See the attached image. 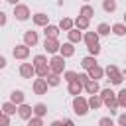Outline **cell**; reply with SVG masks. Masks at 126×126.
I'll list each match as a JSON object with an SVG mask.
<instances>
[{
  "instance_id": "obj_35",
  "label": "cell",
  "mask_w": 126,
  "mask_h": 126,
  "mask_svg": "<svg viewBox=\"0 0 126 126\" xmlns=\"http://www.w3.org/2000/svg\"><path fill=\"white\" fill-rule=\"evenodd\" d=\"M77 75H79V73H75V71H65V73H63V81L71 83V81H75V79H77Z\"/></svg>"
},
{
  "instance_id": "obj_1",
  "label": "cell",
  "mask_w": 126,
  "mask_h": 126,
  "mask_svg": "<svg viewBox=\"0 0 126 126\" xmlns=\"http://www.w3.org/2000/svg\"><path fill=\"white\" fill-rule=\"evenodd\" d=\"M100 98H102V102H104V106L110 110V114H116L118 112V100H116V93L112 91V89H100Z\"/></svg>"
},
{
  "instance_id": "obj_43",
  "label": "cell",
  "mask_w": 126,
  "mask_h": 126,
  "mask_svg": "<svg viewBox=\"0 0 126 126\" xmlns=\"http://www.w3.org/2000/svg\"><path fill=\"white\" fill-rule=\"evenodd\" d=\"M118 126H126V112H122V114H118Z\"/></svg>"
},
{
  "instance_id": "obj_40",
  "label": "cell",
  "mask_w": 126,
  "mask_h": 126,
  "mask_svg": "<svg viewBox=\"0 0 126 126\" xmlns=\"http://www.w3.org/2000/svg\"><path fill=\"white\" fill-rule=\"evenodd\" d=\"M77 79H79L83 85H87V83L91 81V77H89V73H87V71H85V73H79V75H77Z\"/></svg>"
},
{
  "instance_id": "obj_19",
  "label": "cell",
  "mask_w": 126,
  "mask_h": 126,
  "mask_svg": "<svg viewBox=\"0 0 126 126\" xmlns=\"http://www.w3.org/2000/svg\"><path fill=\"white\" fill-rule=\"evenodd\" d=\"M73 28H75V20H71V18H67V16H63V18L59 20V30L69 32V30H73Z\"/></svg>"
},
{
  "instance_id": "obj_52",
  "label": "cell",
  "mask_w": 126,
  "mask_h": 126,
  "mask_svg": "<svg viewBox=\"0 0 126 126\" xmlns=\"http://www.w3.org/2000/svg\"><path fill=\"white\" fill-rule=\"evenodd\" d=\"M124 63H126V61H124Z\"/></svg>"
},
{
  "instance_id": "obj_11",
  "label": "cell",
  "mask_w": 126,
  "mask_h": 126,
  "mask_svg": "<svg viewBox=\"0 0 126 126\" xmlns=\"http://www.w3.org/2000/svg\"><path fill=\"white\" fill-rule=\"evenodd\" d=\"M20 75H22L24 79L35 77V67H33V63H22V65H20Z\"/></svg>"
},
{
  "instance_id": "obj_48",
  "label": "cell",
  "mask_w": 126,
  "mask_h": 126,
  "mask_svg": "<svg viewBox=\"0 0 126 126\" xmlns=\"http://www.w3.org/2000/svg\"><path fill=\"white\" fill-rule=\"evenodd\" d=\"M124 24H126V12H124Z\"/></svg>"
},
{
  "instance_id": "obj_13",
  "label": "cell",
  "mask_w": 126,
  "mask_h": 126,
  "mask_svg": "<svg viewBox=\"0 0 126 126\" xmlns=\"http://www.w3.org/2000/svg\"><path fill=\"white\" fill-rule=\"evenodd\" d=\"M75 43H71V41H67V43H61V47H59V55H63L65 59L67 57H73L75 55V47H73Z\"/></svg>"
},
{
  "instance_id": "obj_47",
  "label": "cell",
  "mask_w": 126,
  "mask_h": 126,
  "mask_svg": "<svg viewBox=\"0 0 126 126\" xmlns=\"http://www.w3.org/2000/svg\"><path fill=\"white\" fill-rule=\"evenodd\" d=\"M8 4H12V6H16V4H20V0H6Z\"/></svg>"
},
{
  "instance_id": "obj_37",
  "label": "cell",
  "mask_w": 126,
  "mask_h": 126,
  "mask_svg": "<svg viewBox=\"0 0 126 126\" xmlns=\"http://www.w3.org/2000/svg\"><path fill=\"white\" fill-rule=\"evenodd\" d=\"M28 126H43V118H39V116H32V118L28 120Z\"/></svg>"
},
{
  "instance_id": "obj_14",
  "label": "cell",
  "mask_w": 126,
  "mask_h": 126,
  "mask_svg": "<svg viewBox=\"0 0 126 126\" xmlns=\"http://www.w3.org/2000/svg\"><path fill=\"white\" fill-rule=\"evenodd\" d=\"M10 100L14 102V104H24L26 102V94H24V91H20V89H14L12 93H10Z\"/></svg>"
},
{
  "instance_id": "obj_28",
  "label": "cell",
  "mask_w": 126,
  "mask_h": 126,
  "mask_svg": "<svg viewBox=\"0 0 126 126\" xmlns=\"http://www.w3.org/2000/svg\"><path fill=\"white\" fill-rule=\"evenodd\" d=\"M112 33H114V35H118V37H122V35H126V24H124V22H118V24H112Z\"/></svg>"
},
{
  "instance_id": "obj_21",
  "label": "cell",
  "mask_w": 126,
  "mask_h": 126,
  "mask_svg": "<svg viewBox=\"0 0 126 126\" xmlns=\"http://www.w3.org/2000/svg\"><path fill=\"white\" fill-rule=\"evenodd\" d=\"M43 35H45V37H57V35H59V26L47 24V26L43 28Z\"/></svg>"
},
{
  "instance_id": "obj_32",
  "label": "cell",
  "mask_w": 126,
  "mask_h": 126,
  "mask_svg": "<svg viewBox=\"0 0 126 126\" xmlns=\"http://www.w3.org/2000/svg\"><path fill=\"white\" fill-rule=\"evenodd\" d=\"M32 63H33V67H37V65H47L49 61H47V57H45L43 53H37V55H33Z\"/></svg>"
},
{
  "instance_id": "obj_31",
  "label": "cell",
  "mask_w": 126,
  "mask_h": 126,
  "mask_svg": "<svg viewBox=\"0 0 126 126\" xmlns=\"http://www.w3.org/2000/svg\"><path fill=\"white\" fill-rule=\"evenodd\" d=\"M102 10H104L106 14L116 12V0H102Z\"/></svg>"
},
{
  "instance_id": "obj_41",
  "label": "cell",
  "mask_w": 126,
  "mask_h": 126,
  "mask_svg": "<svg viewBox=\"0 0 126 126\" xmlns=\"http://www.w3.org/2000/svg\"><path fill=\"white\" fill-rule=\"evenodd\" d=\"M0 126H10V116L8 114H0Z\"/></svg>"
},
{
  "instance_id": "obj_24",
  "label": "cell",
  "mask_w": 126,
  "mask_h": 126,
  "mask_svg": "<svg viewBox=\"0 0 126 126\" xmlns=\"http://www.w3.org/2000/svg\"><path fill=\"white\" fill-rule=\"evenodd\" d=\"M81 65H83V69H85V71H89L91 67H94V65H96V57H94V55H87V57H83V59H81Z\"/></svg>"
},
{
  "instance_id": "obj_38",
  "label": "cell",
  "mask_w": 126,
  "mask_h": 126,
  "mask_svg": "<svg viewBox=\"0 0 126 126\" xmlns=\"http://www.w3.org/2000/svg\"><path fill=\"white\" fill-rule=\"evenodd\" d=\"M98 126H114V120H112L110 116H102V118L98 120Z\"/></svg>"
},
{
  "instance_id": "obj_12",
  "label": "cell",
  "mask_w": 126,
  "mask_h": 126,
  "mask_svg": "<svg viewBox=\"0 0 126 126\" xmlns=\"http://www.w3.org/2000/svg\"><path fill=\"white\" fill-rule=\"evenodd\" d=\"M18 116L22 118V120H30L32 116H33V106H30V104H20L18 106Z\"/></svg>"
},
{
  "instance_id": "obj_30",
  "label": "cell",
  "mask_w": 126,
  "mask_h": 126,
  "mask_svg": "<svg viewBox=\"0 0 126 126\" xmlns=\"http://www.w3.org/2000/svg\"><path fill=\"white\" fill-rule=\"evenodd\" d=\"M49 73H51L49 63H47V65H37V67H35V77H43V79H45Z\"/></svg>"
},
{
  "instance_id": "obj_20",
  "label": "cell",
  "mask_w": 126,
  "mask_h": 126,
  "mask_svg": "<svg viewBox=\"0 0 126 126\" xmlns=\"http://www.w3.org/2000/svg\"><path fill=\"white\" fill-rule=\"evenodd\" d=\"M89 26H91V20L89 18H83V16H77L75 18V28H79L81 32H87Z\"/></svg>"
},
{
  "instance_id": "obj_50",
  "label": "cell",
  "mask_w": 126,
  "mask_h": 126,
  "mask_svg": "<svg viewBox=\"0 0 126 126\" xmlns=\"http://www.w3.org/2000/svg\"><path fill=\"white\" fill-rule=\"evenodd\" d=\"M83 2H87V4H89V0H83Z\"/></svg>"
},
{
  "instance_id": "obj_18",
  "label": "cell",
  "mask_w": 126,
  "mask_h": 126,
  "mask_svg": "<svg viewBox=\"0 0 126 126\" xmlns=\"http://www.w3.org/2000/svg\"><path fill=\"white\" fill-rule=\"evenodd\" d=\"M98 33L96 32H87V33H83V41L87 43V47L89 45H94V43H98Z\"/></svg>"
},
{
  "instance_id": "obj_8",
  "label": "cell",
  "mask_w": 126,
  "mask_h": 126,
  "mask_svg": "<svg viewBox=\"0 0 126 126\" xmlns=\"http://www.w3.org/2000/svg\"><path fill=\"white\" fill-rule=\"evenodd\" d=\"M67 91H69V94H73V96H79V94L85 91V85H83L79 79H75V81L67 83Z\"/></svg>"
},
{
  "instance_id": "obj_2",
  "label": "cell",
  "mask_w": 126,
  "mask_h": 126,
  "mask_svg": "<svg viewBox=\"0 0 126 126\" xmlns=\"http://www.w3.org/2000/svg\"><path fill=\"white\" fill-rule=\"evenodd\" d=\"M71 106H73V112L77 114V116H85L91 108H89V100L85 98V96H73V102H71Z\"/></svg>"
},
{
  "instance_id": "obj_44",
  "label": "cell",
  "mask_w": 126,
  "mask_h": 126,
  "mask_svg": "<svg viewBox=\"0 0 126 126\" xmlns=\"http://www.w3.org/2000/svg\"><path fill=\"white\" fill-rule=\"evenodd\" d=\"M6 65H8V61H6V57H4V55H0V69H4Z\"/></svg>"
},
{
  "instance_id": "obj_7",
  "label": "cell",
  "mask_w": 126,
  "mask_h": 126,
  "mask_svg": "<svg viewBox=\"0 0 126 126\" xmlns=\"http://www.w3.org/2000/svg\"><path fill=\"white\" fill-rule=\"evenodd\" d=\"M32 89H33V93H35V94H47L49 85H47V81H45L43 77H37V79H33Z\"/></svg>"
},
{
  "instance_id": "obj_9",
  "label": "cell",
  "mask_w": 126,
  "mask_h": 126,
  "mask_svg": "<svg viewBox=\"0 0 126 126\" xmlns=\"http://www.w3.org/2000/svg\"><path fill=\"white\" fill-rule=\"evenodd\" d=\"M32 22H33L37 28H45V26L49 24V16H47L45 12H35V14L32 16Z\"/></svg>"
},
{
  "instance_id": "obj_45",
  "label": "cell",
  "mask_w": 126,
  "mask_h": 126,
  "mask_svg": "<svg viewBox=\"0 0 126 126\" xmlns=\"http://www.w3.org/2000/svg\"><path fill=\"white\" fill-rule=\"evenodd\" d=\"M63 126H75V122H73V120H69V118H67V120H63Z\"/></svg>"
},
{
  "instance_id": "obj_10",
  "label": "cell",
  "mask_w": 126,
  "mask_h": 126,
  "mask_svg": "<svg viewBox=\"0 0 126 126\" xmlns=\"http://www.w3.org/2000/svg\"><path fill=\"white\" fill-rule=\"evenodd\" d=\"M37 41H39V35H37V32H33V30H28V32H24V43H26L28 47H33V45H37Z\"/></svg>"
},
{
  "instance_id": "obj_51",
  "label": "cell",
  "mask_w": 126,
  "mask_h": 126,
  "mask_svg": "<svg viewBox=\"0 0 126 126\" xmlns=\"http://www.w3.org/2000/svg\"><path fill=\"white\" fill-rule=\"evenodd\" d=\"M124 79H126V71H124Z\"/></svg>"
},
{
  "instance_id": "obj_33",
  "label": "cell",
  "mask_w": 126,
  "mask_h": 126,
  "mask_svg": "<svg viewBox=\"0 0 126 126\" xmlns=\"http://www.w3.org/2000/svg\"><path fill=\"white\" fill-rule=\"evenodd\" d=\"M116 100H118V106L120 108H126V89H120L116 93Z\"/></svg>"
},
{
  "instance_id": "obj_27",
  "label": "cell",
  "mask_w": 126,
  "mask_h": 126,
  "mask_svg": "<svg viewBox=\"0 0 126 126\" xmlns=\"http://www.w3.org/2000/svg\"><path fill=\"white\" fill-rule=\"evenodd\" d=\"M47 114V104H43V102H37V104H33V116H39V118H43Z\"/></svg>"
},
{
  "instance_id": "obj_26",
  "label": "cell",
  "mask_w": 126,
  "mask_h": 126,
  "mask_svg": "<svg viewBox=\"0 0 126 126\" xmlns=\"http://www.w3.org/2000/svg\"><path fill=\"white\" fill-rule=\"evenodd\" d=\"M45 81H47L49 87H59V85H61V75H57V73H49V75L45 77Z\"/></svg>"
},
{
  "instance_id": "obj_34",
  "label": "cell",
  "mask_w": 126,
  "mask_h": 126,
  "mask_svg": "<svg viewBox=\"0 0 126 126\" xmlns=\"http://www.w3.org/2000/svg\"><path fill=\"white\" fill-rule=\"evenodd\" d=\"M118 73H120V71H118V67H116V65H112V63H110V65H106V69H104V75H108V79H110V77H114V75H118Z\"/></svg>"
},
{
  "instance_id": "obj_22",
  "label": "cell",
  "mask_w": 126,
  "mask_h": 126,
  "mask_svg": "<svg viewBox=\"0 0 126 126\" xmlns=\"http://www.w3.org/2000/svg\"><path fill=\"white\" fill-rule=\"evenodd\" d=\"M85 91L89 93V94H98L100 93V85H98V81H89L87 85H85Z\"/></svg>"
},
{
  "instance_id": "obj_15",
  "label": "cell",
  "mask_w": 126,
  "mask_h": 126,
  "mask_svg": "<svg viewBox=\"0 0 126 126\" xmlns=\"http://www.w3.org/2000/svg\"><path fill=\"white\" fill-rule=\"evenodd\" d=\"M87 73H89V77H91L93 81H98V79H102V77H104V69H102L98 63H96L94 67H91Z\"/></svg>"
},
{
  "instance_id": "obj_39",
  "label": "cell",
  "mask_w": 126,
  "mask_h": 126,
  "mask_svg": "<svg viewBox=\"0 0 126 126\" xmlns=\"http://www.w3.org/2000/svg\"><path fill=\"white\" fill-rule=\"evenodd\" d=\"M87 49H89V55H94V57L100 53V45H98V43H94V45H89Z\"/></svg>"
},
{
  "instance_id": "obj_3",
  "label": "cell",
  "mask_w": 126,
  "mask_h": 126,
  "mask_svg": "<svg viewBox=\"0 0 126 126\" xmlns=\"http://www.w3.org/2000/svg\"><path fill=\"white\" fill-rule=\"evenodd\" d=\"M49 69H51V73H57V75H63L65 73V57L63 55H53L51 59H49Z\"/></svg>"
},
{
  "instance_id": "obj_25",
  "label": "cell",
  "mask_w": 126,
  "mask_h": 126,
  "mask_svg": "<svg viewBox=\"0 0 126 126\" xmlns=\"http://www.w3.org/2000/svg\"><path fill=\"white\" fill-rule=\"evenodd\" d=\"M2 112H4V114H8V116H12V114H16V112H18V104H14L12 100H8V102H4V104H2Z\"/></svg>"
},
{
  "instance_id": "obj_23",
  "label": "cell",
  "mask_w": 126,
  "mask_h": 126,
  "mask_svg": "<svg viewBox=\"0 0 126 126\" xmlns=\"http://www.w3.org/2000/svg\"><path fill=\"white\" fill-rule=\"evenodd\" d=\"M79 16H83V18H89V20H91V18L94 16V8H93L91 4H83V6H81V10H79Z\"/></svg>"
},
{
  "instance_id": "obj_5",
  "label": "cell",
  "mask_w": 126,
  "mask_h": 126,
  "mask_svg": "<svg viewBox=\"0 0 126 126\" xmlns=\"http://www.w3.org/2000/svg\"><path fill=\"white\" fill-rule=\"evenodd\" d=\"M30 16H32V12H30V8H28L26 4H16V6H14V18H16L18 22H26Z\"/></svg>"
},
{
  "instance_id": "obj_29",
  "label": "cell",
  "mask_w": 126,
  "mask_h": 126,
  "mask_svg": "<svg viewBox=\"0 0 126 126\" xmlns=\"http://www.w3.org/2000/svg\"><path fill=\"white\" fill-rule=\"evenodd\" d=\"M96 33L98 35H110L112 33V26H108L106 22H102V24L96 26Z\"/></svg>"
},
{
  "instance_id": "obj_4",
  "label": "cell",
  "mask_w": 126,
  "mask_h": 126,
  "mask_svg": "<svg viewBox=\"0 0 126 126\" xmlns=\"http://www.w3.org/2000/svg\"><path fill=\"white\" fill-rule=\"evenodd\" d=\"M59 47H61V43H59L57 37H45V39H43V49H45L49 55H57V53H59Z\"/></svg>"
},
{
  "instance_id": "obj_16",
  "label": "cell",
  "mask_w": 126,
  "mask_h": 126,
  "mask_svg": "<svg viewBox=\"0 0 126 126\" xmlns=\"http://www.w3.org/2000/svg\"><path fill=\"white\" fill-rule=\"evenodd\" d=\"M87 100H89V108H91V110H98L100 106H104V102H102L100 94H91Z\"/></svg>"
},
{
  "instance_id": "obj_46",
  "label": "cell",
  "mask_w": 126,
  "mask_h": 126,
  "mask_svg": "<svg viewBox=\"0 0 126 126\" xmlns=\"http://www.w3.org/2000/svg\"><path fill=\"white\" fill-rule=\"evenodd\" d=\"M49 126H63V122H61V120H53Z\"/></svg>"
},
{
  "instance_id": "obj_49",
  "label": "cell",
  "mask_w": 126,
  "mask_h": 126,
  "mask_svg": "<svg viewBox=\"0 0 126 126\" xmlns=\"http://www.w3.org/2000/svg\"><path fill=\"white\" fill-rule=\"evenodd\" d=\"M0 114H2V106H0Z\"/></svg>"
},
{
  "instance_id": "obj_42",
  "label": "cell",
  "mask_w": 126,
  "mask_h": 126,
  "mask_svg": "<svg viewBox=\"0 0 126 126\" xmlns=\"http://www.w3.org/2000/svg\"><path fill=\"white\" fill-rule=\"evenodd\" d=\"M6 24H8V16H6V12H2V10H0V28H2V26H6Z\"/></svg>"
},
{
  "instance_id": "obj_36",
  "label": "cell",
  "mask_w": 126,
  "mask_h": 126,
  "mask_svg": "<svg viewBox=\"0 0 126 126\" xmlns=\"http://www.w3.org/2000/svg\"><path fill=\"white\" fill-rule=\"evenodd\" d=\"M108 81H110V85H122V81H124V73H118V75L110 77Z\"/></svg>"
},
{
  "instance_id": "obj_6",
  "label": "cell",
  "mask_w": 126,
  "mask_h": 126,
  "mask_svg": "<svg viewBox=\"0 0 126 126\" xmlns=\"http://www.w3.org/2000/svg\"><path fill=\"white\" fill-rule=\"evenodd\" d=\"M12 55H14V59L24 61V59H28V57H30V47H28L26 43H18V45L12 49Z\"/></svg>"
},
{
  "instance_id": "obj_17",
  "label": "cell",
  "mask_w": 126,
  "mask_h": 126,
  "mask_svg": "<svg viewBox=\"0 0 126 126\" xmlns=\"http://www.w3.org/2000/svg\"><path fill=\"white\" fill-rule=\"evenodd\" d=\"M67 37H69L71 43H79V41H83V32L79 28H73V30L67 32Z\"/></svg>"
}]
</instances>
